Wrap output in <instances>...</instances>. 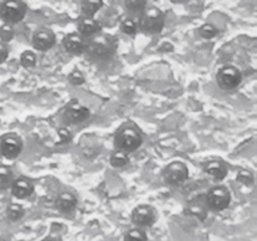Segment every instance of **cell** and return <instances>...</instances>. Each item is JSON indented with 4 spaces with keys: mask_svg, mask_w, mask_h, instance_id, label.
I'll return each instance as SVG.
<instances>
[{
    "mask_svg": "<svg viewBox=\"0 0 257 241\" xmlns=\"http://www.w3.org/2000/svg\"><path fill=\"white\" fill-rule=\"evenodd\" d=\"M166 18L161 9L156 7H147L141 13L140 20H138V28L145 34L155 35L160 34L165 27Z\"/></svg>",
    "mask_w": 257,
    "mask_h": 241,
    "instance_id": "6da1fadb",
    "label": "cell"
},
{
    "mask_svg": "<svg viewBox=\"0 0 257 241\" xmlns=\"http://www.w3.org/2000/svg\"><path fill=\"white\" fill-rule=\"evenodd\" d=\"M142 136L137 130L132 127H125L120 130L115 135L114 145L118 151H122L124 153H131L137 151L142 146Z\"/></svg>",
    "mask_w": 257,
    "mask_h": 241,
    "instance_id": "7a4b0ae2",
    "label": "cell"
},
{
    "mask_svg": "<svg viewBox=\"0 0 257 241\" xmlns=\"http://www.w3.org/2000/svg\"><path fill=\"white\" fill-rule=\"evenodd\" d=\"M206 202H207L208 210L216 211V212L226 210L231 203L230 190L226 186H215L206 195Z\"/></svg>",
    "mask_w": 257,
    "mask_h": 241,
    "instance_id": "3957f363",
    "label": "cell"
},
{
    "mask_svg": "<svg viewBox=\"0 0 257 241\" xmlns=\"http://www.w3.org/2000/svg\"><path fill=\"white\" fill-rule=\"evenodd\" d=\"M27 5L23 2H4L0 4V18L8 25L22 22L27 15Z\"/></svg>",
    "mask_w": 257,
    "mask_h": 241,
    "instance_id": "277c9868",
    "label": "cell"
},
{
    "mask_svg": "<svg viewBox=\"0 0 257 241\" xmlns=\"http://www.w3.org/2000/svg\"><path fill=\"white\" fill-rule=\"evenodd\" d=\"M216 80L220 88L225 90H231L237 88L242 82V73L233 65H225L221 68L216 75Z\"/></svg>",
    "mask_w": 257,
    "mask_h": 241,
    "instance_id": "5b68a950",
    "label": "cell"
},
{
    "mask_svg": "<svg viewBox=\"0 0 257 241\" xmlns=\"http://www.w3.org/2000/svg\"><path fill=\"white\" fill-rule=\"evenodd\" d=\"M190 176V171L186 163L181 162V161H175V162L170 163L167 167L163 170V178H165L166 183L171 186H180L183 182H186Z\"/></svg>",
    "mask_w": 257,
    "mask_h": 241,
    "instance_id": "8992f818",
    "label": "cell"
},
{
    "mask_svg": "<svg viewBox=\"0 0 257 241\" xmlns=\"http://www.w3.org/2000/svg\"><path fill=\"white\" fill-rule=\"evenodd\" d=\"M157 221V212L150 205H140L133 210L132 222L138 228L151 227Z\"/></svg>",
    "mask_w": 257,
    "mask_h": 241,
    "instance_id": "52a82bcc",
    "label": "cell"
},
{
    "mask_svg": "<svg viewBox=\"0 0 257 241\" xmlns=\"http://www.w3.org/2000/svg\"><path fill=\"white\" fill-rule=\"evenodd\" d=\"M85 52L93 58H107L114 52V45L107 38H95L85 45Z\"/></svg>",
    "mask_w": 257,
    "mask_h": 241,
    "instance_id": "ba28073f",
    "label": "cell"
},
{
    "mask_svg": "<svg viewBox=\"0 0 257 241\" xmlns=\"http://www.w3.org/2000/svg\"><path fill=\"white\" fill-rule=\"evenodd\" d=\"M23 151V141L14 135L5 136L0 140V155L5 158H17Z\"/></svg>",
    "mask_w": 257,
    "mask_h": 241,
    "instance_id": "9c48e42d",
    "label": "cell"
},
{
    "mask_svg": "<svg viewBox=\"0 0 257 241\" xmlns=\"http://www.w3.org/2000/svg\"><path fill=\"white\" fill-rule=\"evenodd\" d=\"M33 47L40 52H47L52 49L55 44V34L49 28H42L33 35Z\"/></svg>",
    "mask_w": 257,
    "mask_h": 241,
    "instance_id": "30bf717a",
    "label": "cell"
},
{
    "mask_svg": "<svg viewBox=\"0 0 257 241\" xmlns=\"http://www.w3.org/2000/svg\"><path fill=\"white\" fill-rule=\"evenodd\" d=\"M89 109L85 105L80 104L78 102H72L68 104L67 109L64 112V118L70 125H79L89 118Z\"/></svg>",
    "mask_w": 257,
    "mask_h": 241,
    "instance_id": "8fae6325",
    "label": "cell"
},
{
    "mask_svg": "<svg viewBox=\"0 0 257 241\" xmlns=\"http://www.w3.org/2000/svg\"><path fill=\"white\" fill-rule=\"evenodd\" d=\"M186 212L200 221H205L208 216V206L206 202V195H198L195 198L190 200Z\"/></svg>",
    "mask_w": 257,
    "mask_h": 241,
    "instance_id": "7c38bea8",
    "label": "cell"
},
{
    "mask_svg": "<svg viewBox=\"0 0 257 241\" xmlns=\"http://www.w3.org/2000/svg\"><path fill=\"white\" fill-rule=\"evenodd\" d=\"M85 45H87L85 40L83 39L82 35L77 33H70L63 39V47L70 54L80 55L85 52Z\"/></svg>",
    "mask_w": 257,
    "mask_h": 241,
    "instance_id": "4fadbf2b",
    "label": "cell"
},
{
    "mask_svg": "<svg viewBox=\"0 0 257 241\" xmlns=\"http://www.w3.org/2000/svg\"><path fill=\"white\" fill-rule=\"evenodd\" d=\"M34 192V183L27 177H18L12 182V193L17 198H27Z\"/></svg>",
    "mask_w": 257,
    "mask_h": 241,
    "instance_id": "5bb4252c",
    "label": "cell"
},
{
    "mask_svg": "<svg viewBox=\"0 0 257 241\" xmlns=\"http://www.w3.org/2000/svg\"><path fill=\"white\" fill-rule=\"evenodd\" d=\"M78 30L82 37H93L102 30V24L94 18H80L78 22Z\"/></svg>",
    "mask_w": 257,
    "mask_h": 241,
    "instance_id": "9a60e30c",
    "label": "cell"
},
{
    "mask_svg": "<svg viewBox=\"0 0 257 241\" xmlns=\"http://www.w3.org/2000/svg\"><path fill=\"white\" fill-rule=\"evenodd\" d=\"M78 205V200L73 193L70 192H63L58 196L57 202H55V206H57L58 210L63 213H70L75 210Z\"/></svg>",
    "mask_w": 257,
    "mask_h": 241,
    "instance_id": "2e32d148",
    "label": "cell"
},
{
    "mask_svg": "<svg viewBox=\"0 0 257 241\" xmlns=\"http://www.w3.org/2000/svg\"><path fill=\"white\" fill-rule=\"evenodd\" d=\"M205 172L208 173L211 177H213L215 180H223V178L227 176V167H226L225 163L220 160H213L210 162L206 163L205 166Z\"/></svg>",
    "mask_w": 257,
    "mask_h": 241,
    "instance_id": "e0dca14e",
    "label": "cell"
},
{
    "mask_svg": "<svg viewBox=\"0 0 257 241\" xmlns=\"http://www.w3.org/2000/svg\"><path fill=\"white\" fill-rule=\"evenodd\" d=\"M13 182L12 168L8 166L0 165V190H5Z\"/></svg>",
    "mask_w": 257,
    "mask_h": 241,
    "instance_id": "ac0fdd59",
    "label": "cell"
},
{
    "mask_svg": "<svg viewBox=\"0 0 257 241\" xmlns=\"http://www.w3.org/2000/svg\"><path fill=\"white\" fill-rule=\"evenodd\" d=\"M24 213V207L22 205H19V203H12V205H9V207L7 210V216L12 222H17L20 218H23Z\"/></svg>",
    "mask_w": 257,
    "mask_h": 241,
    "instance_id": "d6986e66",
    "label": "cell"
},
{
    "mask_svg": "<svg viewBox=\"0 0 257 241\" xmlns=\"http://www.w3.org/2000/svg\"><path fill=\"white\" fill-rule=\"evenodd\" d=\"M130 162V157L128 153L122 152V151H115L112 156H110V165L114 168H122L128 165Z\"/></svg>",
    "mask_w": 257,
    "mask_h": 241,
    "instance_id": "ffe728a7",
    "label": "cell"
},
{
    "mask_svg": "<svg viewBox=\"0 0 257 241\" xmlns=\"http://www.w3.org/2000/svg\"><path fill=\"white\" fill-rule=\"evenodd\" d=\"M103 7L102 2H83L82 3V13L83 17L93 18L98 10Z\"/></svg>",
    "mask_w": 257,
    "mask_h": 241,
    "instance_id": "44dd1931",
    "label": "cell"
},
{
    "mask_svg": "<svg viewBox=\"0 0 257 241\" xmlns=\"http://www.w3.org/2000/svg\"><path fill=\"white\" fill-rule=\"evenodd\" d=\"M123 241H148L147 233L142 228H132L125 233Z\"/></svg>",
    "mask_w": 257,
    "mask_h": 241,
    "instance_id": "7402d4cb",
    "label": "cell"
},
{
    "mask_svg": "<svg viewBox=\"0 0 257 241\" xmlns=\"http://www.w3.org/2000/svg\"><path fill=\"white\" fill-rule=\"evenodd\" d=\"M137 23L132 18H125L120 22V30L127 35H135L137 33Z\"/></svg>",
    "mask_w": 257,
    "mask_h": 241,
    "instance_id": "603a6c76",
    "label": "cell"
},
{
    "mask_svg": "<svg viewBox=\"0 0 257 241\" xmlns=\"http://www.w3.org/2000/svg\"><path fill=\"white\" fill-rule=\"evenodd\" d=\"M20 64L24 68H33L37 64V55L30 50H25L20 55Z\"/></svg>",
    "mask_w": 257,
    "mask_h": 241,
    "instance_id": "cb8c5ba5",
    "label": "cell"
},
{
    "mask_svg": "<svg viewBox=\"0 0 257 241\" xmlns=\"http://www.w3.org/2000/svg\"><path fill=\"white\" fill-rule=\"evenodd\" d=\"M124 7L132 13H142L147 8V2H145V0H127L124 3Z\"/></svg>",
    "mask_w": 257,
    "mask_h": 241,
    "instance_id": "d4e9b609",
    "label": "cell"
},
{
    "mask_svg": "<svg viewBox=\"0 0 257 241\" xmlns=\"http://www.w3.org/2000/svg\"><path fill=\"white\" fill-rule=\"evenodd\" d=\"M198 33H200V35L203 38V39H212V38H215L216 35H217L218 30L215 25L203 24L202 27L198 29Z\"/></svg>",
    "mask_w": 257,
    "mask_h": 241,
    "instance_id": "484cf974",
    "label": "cell"
},
{
    "mask_svg": "<svg viewBox=\"0 0 257 241\" xmlns=\"http://www.w3.org/2000/svg\"><path fill=\"white\" fill-rule=\"evenodd\" d=\"M68 80H69L70 84L73 85H80L84 83V75L82 74V72L78 69L73 70L69 75H68Z\"/></svg>",
    "mask_w": 257,
    "mask_h": 241,
    "instance_id": "4316f807",
    "label": "cell"
},
{
    "mask_svg": "<svg viewBox=\"0 0 257 241\" xmlns=\"http://www.w3.org/2000/svg\"><path fill=\"white\" fill-rule=\"evenodd\" d=\"M13 37H14V30H13L12 25L5 24L0 28V39L3 42H9L13 39Z\"/></svg>",
    "mask_w": 257,
    "mask_h": 241,
    "instance_id": "83f0119b",
    "label": "cell"
},
{
    "mask_svg": "<svg viewBox=\"0 0 257 241\" xmlns=\"http://www.w3.org/2000/svg\"><path fill=\"white\" fill-rule=\"evenodd\" d=\"M237 180L240 181V182H242L243 185L251 186L253 183V175L250 171L241 170L240 172L237 173Z\"/></svg>",
    "mask_w": 257,
    "mask_h": 241,
    "instance_id": "f1b7e54d",
    "label": "cell"
},
{
    "mask_svg": "<svg viewBox=\"0 0 257 241\" xmlns=\"http://www.w3.org/2000/svg\"><path fill=\"white\" fill-rule=\"evenodd\" d=\"M8 57H9V50H8L7 45L0 43V64L4 63L8 59Z\"/></svg>",
    "mask_w": 257,
    "mask_h": 241,
    "instance_id": "f546056e",
    "label": "cell"
},
{
    "mask_svg": "<svg viewBox=\"0 0 257 241\" xmlns=\"http://www.w3.org/2000/svg\"><path fill=\"white\" fill-rule=\"evenodd\" d=\"M59 137H60V140L63 141V142H68V141L70 140L69 131L65 130V128H62V130H59Z\"/></svg>",
    "mask_w": 257,
    "mask_h": 241,
    "instance_id": "4dcf8cb0",
    "label": "cell"
},
{
    "mask_svg": "<svg viewBox=\"0 0 257 241\" xmlns=\"http://www.w3.org/2000/svg\"><path fill=\"white\" fill-rule=\"evenodd\" d=\"M42 241H60V240L57 237H52V236H49V237H45L44 240H42Z\"/></svg>",
    "mask_w": 257,
    "mask_h": 241,
    "instance_id": "1f68e13d",
    "label": "cell"
}]
</instances>
